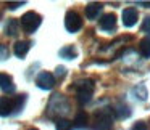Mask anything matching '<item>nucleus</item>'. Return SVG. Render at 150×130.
<instances>
[{
    "mask_svg": "<svg viewBox=\"0 0 150 130\" xmlns=\"http://www.w3.org/2000/svg\"><path fill=\"white\" fill-rule=\"evenodd\" d=\"M139 53L142 58H150V36L144 37L139 42Z\"/></svg>",
    "mask_w": 150,
    "mask_h": 130,
    "instance_id": "14",
    "label": "nucleus"
},
{
    "mask_svg": "<svg viewBox=\"0 0 150 130\" xmlns=\"http://www.w3.org/2000/svg\"><path fill=\"white\" fill-rule=\"evenodd\" d=\"M21 5H24V2H8L7 7L10 8V10H16V8L21 7Z\"/></svg>",
    "mask_w": 150,
    "mask_h": 130,
    "instance_id": "23",
    "label": "nucleus"
},
{
    "mask_svg": "<svg viewBox=\"0 0 150 130\" xmlns=\"http://www.w3.org/2000/svg\"><path fill=\"white\" fill-rule=\"evenodd\" d=\"M29 48H31V42H28V40H18L13 47V52L18 58H24L26 53L29 52Z\"/></svg>",
    "mask_w": 150,
    "mask_h": 130,
    "instance_id": "12",
    "label": "nucleus"
},
{
    "mask_svg": "<svg viewBox=\"0 0 150 130\" xmlns=\"http://www.w3.org/2000/svg\"><path fill=\"white\" fill-rule=\"evenodd\" d=\"M113 111V114L116 117H120V119H123V117H129L131 116V109L126 106V104H123V103H120V104H116V108L115 109H111Z\"/></svg>",
    "mask_w": 150,
    "mask_h": 130,
    "instance_id": "17",
    "label": "nucleus"
},
{
    "mask_svg": "<svg viewBox=\"0 0 150 130\" xmlns=\"http://www.w3.org/2000/svg\"><path fill=\"white\" fill-rule=\"evenodd\" d=\"M140 31H142V32H145V34H150V16H145L142 26H140Z\"/></svg>",
    "mask_w": 150,
    "mask_h": 130,
    "instance_id": "20",
    "label": "nucleus"
},
{
    "mask_svg": "<svg viewBox=\"0 0 150 130\" xmlns=\"http://www.w3.org/2000/svg\"><path fill=\"white\" fill-rule=\"evenodd\" d=\"M98 26H100L102 31H113L115 27H116V16H115L113 13H107L103 15V16L100 18V21H98Z\"/></svg>",
    "mask_w": 150,
    "mask_h": 130,
    "instance_id": "9",
    "label": "nucleus"
},
{
    "mask_svg": "<svg viewBox=\"0 0 150 130\" xmlns=\"http://www.w3.org/2000/svg\"><path fill=\"white\" fill-rule=\"evenodd\" d=\"M137 5H142L145 8H150V2H137Z\"/></svg>",
    "mask_w": 150,
    "mask_h": 130,
    "instance_id": "25",
    "label": "nucleus"
},
{
    "mask_svg": "<svg viewBox=\"0 0 150 130\" xmlns=\"http://www.w3.org/2000/svg\"><path fill=\"white\" fill-rule=\"evenodd\" d=\"M57 75H58V77H63V75H65V68H63V66H58V68H57Z\"/></svg>",
    "mask_w": 150,
    "mask_h": 130,
    "instance_id": "24",
    "label": "nucleus"
},
{
    "mask_svg": "<svg viewBox=\"0 0 150 130\" xmlns=\"http://www.w3.org/2000/svg\"><path fill=\"white\" fill-rule=\"evenodd\" d=\"M121 18H123V24L126 27H132L134 24L137 23V18H139V13H137L136 8L129 7L126 8V10L123 11V15H121Z\"/></svg>",
    "mask_w": 150,
    "mask_h": 130,
    "instance_id": "8",
    "label": "nucleus"
},
{
    "mask_svg": "<svg viewBox=\"0 0 150 130\" xmlns=\"http://www.w3.org/2000/svg\"><path fill=\"white\" fill-rule=\"evenodd\" d=\"M69 111V103L63 95L57 93L50 98L49 106H47V113L49 116H63Z\"/></svg>",
    "mask_w": 150,
    "mask_h": 130,
    "instance_id": "3",
    "label": "nucleus"
},
{
    "mask_svg": "<svg viewBox=\"0 0 150 130\" xmlns=\"http://www.w3.org/2000/svg\"><path fill=\"white\" fill-rule=\"evenodd\" d=\"M131 93H132V96L136 98V100H139V101H145L147 96H149V92H147L145 84H137L136 87L131 88Z\"/></svg>",
    "mask_w": 150,
    "mask_h": 130,
    "instance_id": "13",
    "label": "nucleus"
},
{
    "mask_svg": "<svg viewBox=\"0 0 150 130\" xmlns=\"http://www.w3.org/2000/svg\"><path fill=\"white\" fill-rule=\"evenodd\" d=\"M60 56L62 58H65V59H74V58H78V50L74 48L73 45H66V47H63V48H60Z\"/></svg>",
    "mask_w": 150,
    "mask_h": 130,
    "instance_id": "15",
    "label": "nucleus"
},
{
    "mask_svg": "<svg viewBox=\"0 0 150 130\" xmlns=\"http://www.w3.org/2000/svg\"><path fill=\"white\" fill-rule=\"evenodd\" d=\"M87 114H86V111H79L78 114H76L74 117V124L73 125L76 127V129H84V127H87Z\"/></svg>",
    "mask_w": 150,
    "mask_h": 130,
    "instance_id": "16",
    "label": "nucleus"
},
{
    "mask_svg": "<svg viewBox=\"0 0 150 130\" xmlns=\"http://www.w3.org/2000/svg\"><path fill=\"white\" fill-rule=\"evenodd\" d=\"M103 5L98 3V2H91V3L86 5V18L87 20H95L98 16V13L102 11Z\"/></svg>",
    "mask_w": 150,
    "mask_h": 130,
    "instance_id": "11",
    "label": "nucleus"
},
{
    "mask_svg": "<svg viewBox=\"0 0 150 130\" xmlns=\"http://www.w3.org/2000/svg\"><path fill=\"white\" fill-rule=\"evenodd\" d=\"M36 84H37V87L42 88V90H52V88L55 87V75H53L52 72L44 71L36 77Z\"/></svg>",
    "mask_w": 150,
    "mask_h": 130,
    "instance_id": "7",
    "label": "nucleus"
},
{
    "mask_svg": "<svg viewBox=\"0 0 150 130\" xmlns=\"http://www.w3.org/2000/svg\"><path fill=\"white\" fill-rule=\"evenodd\" d=\"M55 129L57 130H73V124L68 119H65V117H60L55 124Z\"/></svg>",
    "mask_w": 150,
    "mask_h": 130,
    "instance_id": "18",
    "label": "nucleus"
},
{
    "mask_svg": "<svg viewBox=\"0 0 150 130\" xmlns=\"http://www.w3.org/2000/svg\"><path fill=\"white\" fill-rule=\"evenodd\" d=\"M73 90L76 92V98H78L79 104H86L91 101L92 95L95 90V84L92 79H81L76 84H73Z\"/></svg>",
    "mask_w": 150,
    "mask_h": 130,
    "instance_id": "1",
    "label": "nucleus"
},
{
    "mask_svg": "<svg viewBox=\"0 0 150 130\" xmlns=\"http://www.w3.org/2000/svg\"><path fill=\"white\" fill-rule=\"evenodd\" d=\"M7 58H8V48L0 43V61H4V59H7Z\"/></svg>",
    "mask_w": 150,
    "mask_h": 130,
    "instance_id": "22",
    "label": "nucleus"
},
{
    "mask_svg": "<svg viewBox=\"0 0 150 130\" xmlns=\"http://www.w3.org/2000/svg\"><path fill=\"white\" fill-rule=\"evenodd\" d=\"M0 88L5 93H15L16 87H15V82L11 79V75L5 74V72H0Z\"/></svg>",
    "mask_w": 150,
    "mask_h": 130,
    "instance_id": "10",
    "label": "nucleus"
},
{
    "mask_svg": "<svg viewBox=\"0 0 150 130\" xmlns=\"http://www.w3.org/2000/svg\"><path fill=\"white\" fill-rule=\"evenodd\" d=\"M40 23H42V16H40L39 13H36V11H28V13H24L20 20V24H21V27H23V31L28 34L36 32L37 27L40 26Z\"/></svg>",
    "mask_w": 150,
    "mask_h": 130,
    "instance_id": "5",
    "label": "nucleus"
},
{
    "mask_svg": "<svg viewBox=\"0 0 150 130\" xmlns=\"http://www.w3.org/2000/svg\"><path fill=\"white\" fill-rule=\"evenodd\" d=\"M65 27H66L68 32H78V31L82 27V20H81V16H79L78 11H74V10L66 11V15H65Z\"/></svg>",
    "mask_w": 150,
    "mask_h": 130,
    "instance_id": "6",
    "label": "nucleus"
},
{
    "mask_svg": "<svg viewBox=\"0 0 150 130\" xmlns=\"http://www.w3.org/2000/svg\"><path fill=\"white\" fill-rule=\"evenodd\" d=\"M131 130H149V125L145 122H142V120H139V122H136L131 127Z\"/></svg>",
    "mask_w": 150,
    "mask_h": 130,
    "instance_id": "21",
    "label": "nucleus"
},
{
    "mask_svg": "<svg viewBox=\"0 0 150 130\" xmlns=\"http://www.w3.org/2000/svg\"><path fill=\"white\" fill-rule=\"evenodd\" d=\"M24 101H26V95H20V96H15V98H8V96L2 98L0 100V116L7 117L21 111Z\"/></svg>",
    "mask_w": 150,
    "mask_h": 130,
    "instance_id": "2",
    "label": "nucleus"
},
{
    "mask_svg": "<svg viewBox=\"0 0 150 130\" xmlns=\"http://www.w3.org/2000/svg\"><path fill=\"white\" fill-rule=\"evenodd\" d=\"M94 130H113V111L103 108L94 117Z\"/></svg>",
    "mask_w": 150,
    "mask_h": 130,
    "instance_id": "4",
    "label": "nucleus"
},
{
    "mask_svg": "<svg viewBox=\"0 0 150 130\" xmlns=\"http://www.w3.org/2000/svg\"><path fill=\"white\" fill-rule=\"evenodd\" d=\"M28 130H37V129H28Z\"/></svg>",
    "mask_w": 150,
    "mask_h": 130,
    "instance_id": "26",
    "label": "nucleus"
},
{
    "mask_svg": "<svg viewBox=\"0 0 150 130\" xmlns=\"http://www.w3.org/2000/svg\"><path fill=\"white\" fill-rule=\"evenodd\" d=\"M5 31H7L8 36H16L18 34V21L16 20H10L7 24V27H5Z\"/></svg>",
    "mask_w": 150,
    "mask_h": 130,
    "instance_id": "19",
    "label": "nucleus"
}]
</instances>
